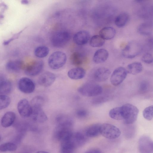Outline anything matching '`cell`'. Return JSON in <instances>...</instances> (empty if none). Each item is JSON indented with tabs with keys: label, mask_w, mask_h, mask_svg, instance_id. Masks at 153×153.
Returning <instances> with one entry per match:
<instances>
[{
	"label": "cell",
	"mask_w": 153,
	"mask_h": 153,
	"mask_svg": "<svg viewBox=\"0 0 153 153\" xmlns=\"http://www.w3.org/2000/svg\"><path fill=\"white\" fill-rule=\"evenodd\" d=\"M122 120L127 124L134 123L136 120L139 110L136 106L130 103H126L121 107Z\"/></svg>",
	"instance_id": "cell-1"
},
{
	"label": "cell",
	"mask_w": 153,
	"mask_h": 153,
	"mask_svg": "<svg viewBox=\"0 0 153 153\" xmlns=\"http://www.w3.org/2000/svg\"><path fill=\"white\" fill-rule=\"evenodd\" d=\"M78 91L84 96L95 97L101 94L102 88L100 85L93 82H88L81 86L78 88Z\"/></svg>",
	"instance_id": "cell-2"
},
{
	"label": "cell",
	"mask_w": 153,
	"mask_h": 153,
	"mask_svg": "<svg viewBox=\"0 0 153 153\" xmlns=\"http://www.w3.org/2000/svg\"><path fill=\"white\" fill-rule=\"evenodd\" d=\"M66 60V55L64 53L61 51H56L50 56L48 60V64L51 69H58L64 65Z\"/></svg>",
	"instance_id": "cell-3"
},
{
	"label": "cell",
	"mask_w": 153,
	"mask_h": 153,
	"mask_svg": "<svg viewBox=\"0 0 153 153\" xmlns=\"http://www.w3.org/2000/svg\"><path fill=\"white\" fill-rule=\"evenodd\" d=\"M143 49L141 44L136 41L129 42L122 51V54L125 58H133L139 54Z\"/></svg>",
	"instance_id": "cell-4"
},
{
	"label": "cell",
	"mask_w": 153,
	"mask_h": 153,
	"mask_svg": "<svg viewBox=\"0 0 153 153\" xmlns=\"http://www.w3.org/2000/svg\"><path fill=\"white\" fill-rule=\"evenodd\" d=\"M121 134L120 129L114 125L108 123L101 124L100 134L106 138L115 139L119 137Z\"/></svg>",
	"instance_id": "cell-5"
},
{
	"label": "cell",
	"mask_w": 153,
	"mask_h": 153,
	"mask_svg": "<svg viewBox=\"0 0 153 153\" xmlns=\"http://www.w3.org/2000/svg\"><path fill=\"white\" fill-rule=\"evenodd\" d=\"M70 34L68 31L62 30L55 33L53 36L51 42L55 47L61 48L65 45L70 39Z\"/></svg>",
	"instance_id": "cell-6"
},
{
	"label": "cell",
	"mask_w": 153,
	"mask_h": 153,
	"mask_svg": "<svg viewBox=\"0 0 153 153\" xmlns=\"http://www.w3.org/2000/svg\"><path fill=\"white\" fill-rule=\"evenodd\" d=\"M128 73L126 69L122 67L116 68L111 74L110 78L111 84L114 86L120 84L126 78Z\"/></svg>",
	"instance_id": "cell-7"
},
{
	"label": "cell",
	"mask_w": 153,
	"mask_h": 153,
	"mask_svg": "<svg viewBox=\"0 0 153 153\" xmlns=\"http://www.w3.org/2000/svg\"><path fill=\"white\" fill-rule=\"evenodd\" d=\"M138 148L140 153H153L152 140L148 136H141L138 140Z\"/></svg>",
	"instance_id": "cell-8"
},
{
	"label": "cell",
	"mask_w": 153,
	"mask_h": 153,
	"mask_svg": "<svg viewBox=\"0 0 153 153\" xmlns=\"http://www.w3.org/2000/svg\"><path fill=\"white\" fill-rule=\"evenodd\" d=\"M71 127L56 125L54 131V137L61 142L67 139L73 132Z\"/></svg>",
	"instance_id": "cell-9"
},
{
	"label": "cell",
	"mask_w": 153,
	"mask_h": 153,
	"mask_svg": "<svg viewBox=\"0 0 153 153\" xmlns=\"http://www.w3.org/2000/svg\"><path fill=\"white\" fill-rule=\"evenodd\" d=\"M44 63L42 60H35L28 65L25 69V73L30 76H35L39 75L42 71Z\"/></svg>",
	"instance_id": "cell-10"
},
{
	"label": "cell",
	"mask_w": 153,
	"mask_h": 153,
	"mask_svg": "<svg viewBox=\"0 0 153 153\" xmlns=\"http://www.w3.org/2000/svg\"><path fill=\"white\" fill-rule=\"evenodd\" d=\"M87 140V137L85 134L80 132H73L68 138L65 140L68 141L76 149L84 145Z\"/></svg>",
	"instance_id": "cell-11"
},
{
	"label": "cell",
	"mask_w": 153,
	"mask_h": 153,
	"mask_svg": "<svg viewBox=\"0 0 153 153\" xmlns=\"http://www.w3.org/2000/svg\"><path fill=\"white\" fill-rule=\"evenodd\" d=\"M18 87L21 91L28 94L32 93L34 91L35 85L34 82L31 79L26 77H23L19 80Z\"/></svg>",
	"instance_id": "cell-12"
},
{
	"label": "cell",
	"mask_w": 153,
	"mask_h": 153,
	"mask_svg": "<svg viewBox=\"0 0 153 153\" xmlns=\"http://www.w3.org/2000/svg\"><path fill=\"white\" fill-rule=\"evenodd\" d=\"M17 110L20 115L24 118H27L31 116L32 108L30 103L26 99L20 100L18 102Z\"/></svg>",
	"instance_id": "cell-13"
},
{
	"label": "cell",
	"mask_w": 153,
	"mask_h": 153,
	"mask_svg": "<svg viewBox=\"0 0 153 153\" xmlns=\"http://www.w3.org/2000/svg\"><path fill=\"white\" fill-rule=\"evenodd\" d=\"M111 73V71L108 68L101 67L94 70L92 72V78L96 81L103 82L108 78Z\"/></svg>",
	"instance_id": "cell-14"
},
{
	"label": "cell",
	"mask_w": 153,
	"mask_h": 153,
	"mask_svg": "<svg viewBox=\"0 0 153 153\" xmlns=\"http://www.w3.org/2000/svg\"><path fill=\"white\" fill-rule=\"evenodd\" d=\"M55 79L56 76L54 74L49 71H46L39 76L38 79V83L42 86L48 87L53 84Z\"/></svg>",
	"instance_id": "cell-15"
},
{
	"label": "cell",
	"mask_w": 153,
	"mask_h": 153,
	"mask_svg": "<svg viewBox=\"0 0 153 153\" xmlns=\"http://www.w3.org/2000/svg\"><path fill=\"white\" fill-rule=\"evenodd\" d=\"M89 33L85 30L76 32L74 36L73 41L76 44L82 45L87 44L90 39Z\"/></svg>",
	"instance_id": "cell-16"
},
{
	"label": "cell",
	"mask_w": 153,
	"mask_h": 153,
	"mask_svg": "<svg viewBox=\"0 0 153 153\" xmlns=\"http://www.w3.org/2000/svg\"><path fill=\"white\" fill-rule=\"evenodd\" d=\"M31 116L35 122L39 123L46 122L48 118L45 112L41 107L32 108Z\"/></svg>",
	"instance_id": "cell-17"
},
{
	"label": "cell",
	"mask_w": 153,
	"mask_h": 153,
	"mask_svg": "<svg viewBox=\"0 0 153 153\" xmlns=\"http://www.w3.org/2000/svg\"><path fill=\"white\" fill-rule=\"evenodd\" d=\"M56 125L73 127L74 121L69 116L64 114L58 115L55 118Z\"/></svg>",
	"instance_id": "cell-18"
},
{
	"label": "cell",
	"mask_w": 153,
	"mask_h": 153,
	"mask_svg": "<svg viewBox=\"0 0 153 153\" xmlns=\"http://www.w3.org/2000/svg\"><path fill=\"white\" fill-rule=\"evenodd\" d=\"M12 88L11 82L0 75V95H7L11 92Z\"/></svg>",
	"instance_id": "cell-19"
},
{
	"label": "cell",
	"mask_w": 153,
	"mask_h": 153,
	"mask_svg": "<svg viewBox=\"0 0 153 153\" xmlns=\"http://www.w3.org/2000/svg\"><path fill=\"white\" fill-rule=\"evenodd\" d=\"M86 74V71L84 69L76 67L70 69L68 72V75L70 79L78 80L83 78Z\"/></svg>",
	"instance_id": "cell-20"
},
{
	"label": "cell",
	"mask_w": 153,
	"mask_h": 153,
	"mask_svg": "<svg viewBox=\"0 0 153 153\" xmlns=\"http://www.w3.org/2000/svg\"><path fill=\"white\" fill-rule=\"evenodd\" d=\"M108 55V53L106 49H99L95 53L93 57V61L96 64L103 63L106 60Z\"/></svg>",
	"instance_id": "cell-21"
},
{
	"label": "cell",
	"mask_w": 153,
	"mask_h": 153,
	"mask_svg": "<svg viewBox=\"0 0 153 153\" xmlns=\"http://www.w3.org/2000/svg\"><path fill=\"white\" fill-rule=\"evenodd\" d=\"M15 118L16 114L14 112L7 111L5 113L2 117L1 125L3 127H8L13 124Z\"/></svg>",
	"instance_id": "cell-22"
},
{
	"label": "cell",
	"mask_w": 153,
	"mask_h": 153,
	"mask_svg": "<svg viewBox=\"0 0 153 153\" xmlns=\"http://www.w3.org/2000/svg\"><path fill=\"white\" fill-rule=\"evenodd\" d=\"M101 124L95 123L88 126L86 129L85 134L87 137H94L99 136L100 134V127Z\"/></svg>",
	"instance_id": "cell-23"
},
{
	"label": "cell",
	"mask_w": 153,
	"mask_h": 153,
	"mask_svg": "<svg viewBox=\"0 0 153 153\" xmlns=\"http://www.w3.org/2000/svg\"><path fill=\"white\" fill-rule=\"evenodd\" d=\"M23 66L22 62L20 60L11 61L7 62L6 65L7 70L11 73H18Z\"/></svg>",
	"instance_id": "cell-24"
},
{
	"label": "cell",
	"mask_w": 153,
	"mask_h": 153,
	"mask_svg": "<svg viewBox=\"0 0 153 153\" xmlns=\"http://www.w3.org/2000/svg\"><path fill=\"white\" fill-rule=\"evenodd\" d=\"M115 29L111 27H104L99 32V35L104 40L110 39L114 37L116 34Z\"/></svg>",
	"instance_id": "cell-25"
},
{
	"label": "cell",
	"mask_w": 153,
	"mask_h": 153,
	"mask_svg": "<svg viewBox=\"0 0 153 153\" xmlns=\"http://www.w3.org/2000/svg\"><path fill=\"white\" fill-rule=\"evenodd\" d=\"M126 69L128 73L136 75L142 72L143 67L141 63L135 62L128 64Z\"/></svg>",
	"instance_id": "cell-26"
},
{
	"label": "cell",
	"mask_w": 153,
	"mask_h": 153,
	"mask_svg": "<svg viewBox=\"0 0 153 153\" xmlns=\"http://www.w3.org/2000/svg\"><path fill=\"white\" fill-rule=\"evenodd\" d=\"M129 18L128 15L126 13H122L115 18L114 22L118 27H121L125 26L128 22Z\"/></svg>",
	"instance_id": "cell-27"
},
{
	"label": "cell",
	"mask_w": 153,
	"mask_h": 153,
	"mask_svg": "<svg viewBox=\"0 0 153 153\" xmlns=\"http://www.w3.org/2000/svg\"><path fill=\"white\" fill-rule=\"evenodd\" d=\"M71 63L75 66H79L83 62V58L82 55L78 52H74L71 55L70 57Z\"/></svg>",
	"instance_id": "cell-28"
},
{
	"label": "cell",
	"mask_w": 153,
	"mask_h": 153,
	"mask_svg": "<svg viewBox=\"0 0 153 153\" xmlns=\"http://www.w3.org/2000/svg\"><path fill=\"white\" fill-rule=\"evenodd\" d=\"M152 24L149 22H145L141 24L138 27V30L139 33L144 35L150 34L152 31Z\"/></svg>",
	"instance_id": "cell-29"
},
{
	"label": "cell",
	"mask_w": 153,
	"mask_h": 153,
	"mask_svg": "<svg viewBox=\"0 0 153 153\" xmlns=\"http://www.w3.org/2000/svg\"><path fill=\"white\" fill-rule=\"evenodd\" d=\"M61 142V153H74L76 149L68 141H64Z\"/></svg>",
	"instance_id": "cell-30"
},
{
	"label": "cell",
	"mask_w": 153,
	"mask_h": 153,
	"mask_svg": "<svg viewBox=\"0 0 153 153\" xmlns=\"http://www.w3.org/2000/svg\"><path fill=\"white\" fill-rule=\"evenodd\" d=\"M104 43L105 40L99 35H94L90 39V45L93 47H101Z\"/></svg>",
	"instance_id": "cell-31"
},
{
	"label": "cell",
	"mask_w": 153,
	"mask_h": 153,
	"mask_svg": "<svg viewBox=\"0 0 153 153\" xmlns=\"http://www.w3.org/2000/svg\"><path fill=\"white\" fill-rule=\"evenodd\" d=\"M49 51V49L48 47L45 46H40L35 48L34 54L36 57L39 58H42L48 55Z\"/></svg>",
	"instance_id": "cell-32"
},
{
	"label": "cell",
	"mask_w": 153,
	"mask_h": 153,
	"mask_svg": "<svg viewBox=\"0 0 153 153\" xmlns=\"http://www.w3.org/2000/svg\"><path fill=\"white\" fill-rule=\"evenodd\" d=\"M109 116L114 120H122L121 107H116L111 109L109 111Z\"/></svg>",
	"instance_id": "cell-33"
},
{
	"label": "cell",
	"mask_w": 153,
	"mask_h": 153,
	"mask_svg": "<svg viewBox=\"0 0 153 153\" xmlns=\"http://www.w3.org/2000/svg\"><path fill=\"white\" fill-rule=\"evenodd\" d=\"M45 101V99L43 97L40 96H37L32 99L30 104L32 108H42L44 104Z\"/></svg>",
	"instance_id": "cell-34"
},
{
	"label": "cell",
	"mask_w": 153,
	"mask_h": 153,
	"mask_svg": "<svg viewBox=\"0 0 153 153\" xmlns=\"http://www.w3.org/2000/svg\"><path fill=\"white\" fill-rule=\"evenodd\" d=\"M17 146L15 143L8 142L0 145V152H13L17 149Z\"/></svg>",
	"instance_id": "cell-35"
},
{
	"label": "cell",
	"mask_w": 153,
	"mask_h": 153,
	"mask_svg": "<svg viewBox=\"0 0 153 153\" xmlns=\"http://www.w3.org/2000/svg\"><path fill=\"white\" fill-rule=\"evenodd\" d=\"M11 102L10 97L7 95H0V110L7 108Z\"/></svg>",
	"instance_id": "cell-36"
},
{
	"label": "cell",
	"mask_w": 153,
	"mask_h": 153,
	"mask_svg": "<svg viewBox=\"0 0 153 153\" xmlns=\"http://www.w3.org/2000/svg\"><path fill=\"white\" fill-rule=\"evenodd\" d=\"M144 118L148 121L152 119L153 117V106L151 105L145 108L143 111Z\"/></svg>",
	"instance_id": "cell-37"
},
{
	"label": "cell",
	"mask_w": 153,
	"mask_h": 153,
	"mask_svg": "<svg viewBox=\"0 0 153 153\" xmlns=\"http://www.w3.org/2000/svg\"><path fill=\"white\" fill-rule=\"evenodd\" d=\"M88 112L85 109L80 108L78 109L76 112V116L79 118H84L88 115Z\"/></svg>",
	"instance_id": "cell-38"
},
{
	"label": "cell",
	"mask_w": 153,
	"mask_h": 153,
	"mask_svg": "<svg viewBox=\"0 0 153 153\" xmlns=\"http://www.w3.org/2000/svg\"><path fill=\"white\" fill-rule=\"evenodd\" d=\"M142 60L146 63L151 64L153 62L152 55L150 53H146L142 56Z\"/></svg>",
	"instance_id": "cell-39"
},
{
	"label": "cell",
	"mask_w": 153,
	"mask_h": 153,
	"mask_svg": "<svg viewBox=\"0 0 153 153\" xmlns=\"http://www.w3.org/2000/svg\"><path fill=\"white\" fill-rule=\"evenodd\" d=\"M149 85L148 83L147 82L145 81L141 82L139 87L140 91L142 93L146 92L148 90Z\"/></svg>",
	"instance_id": "cell-40"
},
{
	"label": "cell",
	"mask_w": 153,
	"mask_h": 153,
	"mask_svg": "<svg viewBox=\"0 0 153 153\" xmlns=\"http://www.w3.org/2000/svg\"><path fill=\"white\" fill-rule=\"evenodd\" d=\"M22 31H21L19 32L18 33H17L16 34H15V35L13 37H12L11 38L4 42V45H7L12 41L18 38L20 34H21V32H22Z\"/></svg>",
	"instance_id": "cell-41"
},
{
	"label": "cell",
	"mask_w": 153,
	"mask_h": 153,
	"mask_svg": "<svg viewBox=\"0 0 153 153\" xmlns=\"http://www.w3.org/2000/svg\"><path fill=\"white\" fill-rule=\"evenodd\" d=\"M85 153H102V151L98 149H92L86 151Z\"/></svg>",
	"instance_id": "cell-42"
},
{
	"label": "cell",
	"mask_w": 153,
	"mask_h": 153,
	"mask_svg": "<svg viewBox=\"0 0 153 153\" xmlns=\"http://www.w3.org/2000/svg\"><path fill=\"white\" fill-rule=\"evenodd\" d=\"M21 3L24 4H28L29 3V1L27 0H23L21 1Z\"/></svg>",
	"instance_id": "cell-43"
},
{
	"label": "cell",
	"mask_w": 153,
	"mask_h": 153,
	"mask_svg": "<svg viewBox=\"0 0 153 153\" xmlns=\"http://www.w3.org/2000/svg\"><path fill=\"white\" fill-rule=\"evenodd\" d=\"M36 153H49L48 152L44 151H39L37 152Z\"/></svg>",
	"instance_id": "cell-44"
},
{
	"label": "cell",
	"mask_w": 153,
	"mask_h": 153,
	"mask_svg": "<svg viewBox=\"0 0 153 153\" xmlns=\"http://www.w3.org/2000/svg\"><path fill=\"white\" fill-rule=\"evenodd\" d=\"M0 139H1V137L0 136Z\"/></svg>",
	"instance_id": "cell-45"
}]
</instances>
